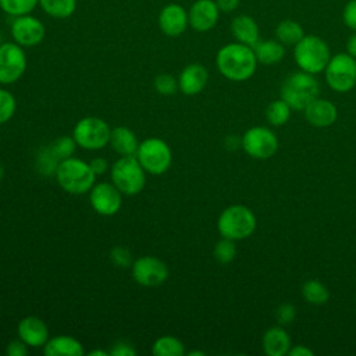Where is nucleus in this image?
Returning a JSON list of instances; mask_svg holds the SVG:
<instances>
[{
  "label": "nucleus",
  "mask_w": 356,
  "mask_h": 356,
  "mask_svg": "<svg viewBox=\"0 0 356 356\" xmlns=\"http://www.w3.org/2000/svg\"><path fill=\"white\" fill-rule=\"evenodd\" d=\"M216 65L220 74L227 79L242 82L256 72L257 60L250 46L235 42L222 46L217 51Z\"/></svg>",
  "instance_id": "1"
},
{
  "label": "nucleus",
  "mask_w": 356,
  "mask_h": 356,
  "mask_svg": "<svg viewBox=\"0 0 356 356\" xmlns=\"http://www.w3.org/2000/svg\"><path fill=\"white\" fill-rule=\"evenodd\" d=\"M54 175L61 189L71 195H83L96 184V174L90 164L74 156L61 160Z\"/></svg>",
  "instance_id": "2"
},
{
  "label": "nucleus",
  "mask_w": 356,
  "mask_h": 356,
  "mask_svg": "<svg viewBox=\"0 0 356 356\" xmlns=\"http://www.w3.org/2000/svg\"><path fill=\"white\" fill-rule=\"evenodd\" d=\"M320 86L313 74L296 71L286 76L281 86V99L291 110L303 111L314 99L318 97Z\"/></svg>",
  "instance_id": "3"
},
{
  "label": "nucleus",
  "mask_w": 356,
  "mask_h": 356,
  "mask_svg": "<svg viewBox=\"0 0 356 356\" xmlns=\"http://www.w3.org/2000/svg\"><path fill=\"white\" fill-rule=\"evenodd\" d=\"M293 57L298 67L309 74H320L325 70L331 51L324 39L316 35H305L293 49Z\"/></svg>",
  "instance_id": "4"
},
{
  "label": "nucleus",
  "mask_w": 356,
  "mask_h": 356,
  "mask_svg": "<svg viewBox=\"0 0 356 356\" xmlns=\"http://www.w3.org/2000/svg\"><path fill=\"white\" fill-rule=\"evenodd\" d=\"M111 182L127 196L140 193L146 185V171L136 156H120L110 167Z\"/></svg>",
  "instance_id": "5"
},
{
  "label": "nucleus",
  "mask_w": 356,
  "mask_h": 356,
  "mask_svg": "<svg viewBox=\"0 0 356 356\" xmlns=\"http://www.w3.org/2000/svg\"><path fill=\"white\" fill-rule=\"evenodd\" d=\"M217 229L222 238L234 241L245 239L256 229V216L246 206L232 204L218 216Z\"/></svg>",
  "instance_id": "6"
},
{
  "label": "nucleus",
  "mask_w": 356,
  "mask_h": 356,
  "mask_svg": "<svg viewBox=\"0 0 356 356\" xmlns=\"http://www.w3.org/2000/svg\"><path fill=\"white\" fill-rule=\"evenodd\" d=\"M135 156L145 171L152 175L164 174L172 163L171 147L160 138H147L142 140Z\"/></svg>",
  "instance_id": "7"
},
{
  "label": "nucleus",
  "mask_w": 356,
  "mask_h": 356,
  "mask_svg": "<svg viewBox=\"0 0 356 356\" xmlns=\"http://www.w3.org/2000/svg\"><path fill=\"white\" fill-rule=\"evenodd\" d=\"M110 134L111 128L99 117H83L72 129V138L76 145L85 150H100L106 147L110 140Z\"/></svg>",
  "instance_id": "8"
},
{
  "label": "nucleus",
  "mask_w": 356,
  "mask_h": 356,
  "mask_svg": "<svg viewBox=\"0 0 356 356\" xmlns=\"http://www.w3.org/2000/svg\"><path fill=\"white\" fill-rule=\"evenodd\" d=\"M324 74L332 90L339 93L349 92L356 85V58L348 53L331 56Z\"/></svg>",
  "instance_id": "9"
},
{
  "label": "nucleus",
  "mask_w": 356,
  "mask_h": 356,
  "mask_svg": "<svg viewBox=\"0 0 356 356\" xmlns=\"http://www.w3.org/2000/svg\"><path fill=\"white\" fill-rule=\"evenodd\" d=\"M26 54L15 42L0 44V83L11 85L17 82L26 71Z\"/></svg>",
  "instance_id": "10"
},
{
  "label": "nucleus",
  "mask_w": 356,
  "mask_h": 356,
  "mask_svg": "<svg viewBox=\"0 0 356 356\" xmlns=\"http://www.w3.org/2000/svg\"><path fill=\"white\" fill-rule=\"evenodd\" d=\"M241 146L250 157L266 160L278 150V138L266 127H253L243 134Z\"/></svg>",
  "instance_id": "11"
},
{
  "label": "nucleus",
  "mask_w": 356,
  "mask_h": 356,
  "mask_svg": "<svg viewBox=\"0 0 356 356\" xmlns=\"http://www.w3.org/2000/svg\"><path fill=\"white\" fill-rule=\"evenodd\" d=\"M132 278L136 284L154 288L168 278L167 264L156 256H142L132 263Z\"/></svg>",
  "instance_id": "12"
},
{
  "label": "nucleus",
  "mask_w": 356,
  "mask_h": 356,
  "mask_svg": "<svg viewBox=\"0 0 356 356\" xmlns=\"http://www.w3.org/2000/svg\"><path fill=\"white\" fill-rule=\"evenodd\" d=\"M89 202L97 214L111 217L122 206V192L113 182H97L89 191Z\"/></svg>",
  "instance_id": "13"
},
{
  "label": "nucleus",
  "mask_w": 356,
  "mask_h": 356,
  "mask_svg": "<svg viewBox=\"0 0 356 356\" xmlns=\"http://www.w3.org/2000/svg\"><path fill=\"white\" fill-rule=\"evenodd\" d=\"M46 35L44 25L36 17L29 14L15 17L11 24V36L15 43L22 47H33L39 44Z\"/></svg>",
  "instance_id": "14"
},
{
  "label": "nucleus",
  "mask_w": 356,
  "mask_h": 356,
  "mask_svg": "<svg viewBox=\"0 0 356 356\" xmlns=\"http://www.w3.org/2000/svg\"><path fill=\"white\" fill-rule=\"evenodd\" d=\"M159 28L160 31L171 38L179 36L185 32L189 25L188 11L178 3L165 4L159 14Z\"/></svg>",
  "instance_id": "15"
},
{
  "label": "nucleus",
  "mask_w": 356,
  "mask_h": 356,
  "mask_svg": "<svg viewBox=\"0 0 356 356\" xmlns=\"http://www.w3.org/2000/svg\"><path fill=\"white\" fill-rule=\"evenodd\" d=\"M218 15L220 10L216 0H196L188 11L189 25L197 32L213 29L218 21Z\"/></svg>",
  "instance_id": "16"
},
{
  "label": "nucleus",
  "mask_w": 356,
  "mask_h": 356,
  "mask_svg": "<svg viewBox=\"0 0 356 356\" xmlns=\"http://www.w3.org/2000/svg\"><path fill=\"white\" fill-rule=\"evenodd\" d=\"M17 332L18 338L22 339L29 348H43L50 338L46 323L36 316L24 317L17 325Z\"/></svg>",
  "instance_id": "17"
},
{
  "label": "nucleus",
  "mask_w": 356,
  "mask_h": 356,
  "mask_svg": "<svg viewBox=\"0 0 356 356\" xmlns=\"http://www.w3.org/2000/svg\"><path fill=\"white\" fill-rule=\"evenodd\" d=\"M209 79V72L204 65L199 63H192L184 67L178 76V89L188 96L200 93Z\"/></svg>",
  "instance_id": "18"
},
{
  "label": "nucleus",
  "mask_w": 356,
  "mask_h": 356,
  "mask_svg": "<svg viewBox=\"0 0 356 356\" xmlns=\"http://www.w3.org/2000/svg\"><path fill=\"white\" fill-rule=\"evenodd\" d=\"M307 122L317 128H325L337 121L338 111L334 103L325 99H314L305 110Z\"/></svg>",
  "instance_id": "19"
},
{
  "label": "nucleus",
  "mask_w": 356,
  "mask_h": 356,
  "mask_svg": "<svg viewBox=\"0 0 356 356\" xmlns=\"http://www.w3.org/2000/svg\"><path fill=\"white\" fill-rule=\"evenodd\" d=\"M83 353L82 343L70 335L50 337L43 345L44 356H82Z\"/></svg>",
  "instance_id": "20"
},
{
  "label": "nucleus",
  "mask_w": 356,
  "mask_h": 356,
  "mask_svg": "<svg viewBox=\"0 0 356 356\" xmlns=\"http://www.w3.org/2000/svg\"><path fill=\"white\" fill-rule=\"evenodd\" d=\"M231 32L236 42L248 44L250 47H253L260 39L257 22L246 14H241L232 19Z\"/></svg>",
  "instance_id": "21"
},
{
  "label": "nucleus",
  "mask_w": 356,
  "mask_h": 356,
  "mask_svg": "<svg viewBox=\"0 0 356 356\" xmlns=\"http://www.w3.org/2000/svg\"><path fill=\"white\" fill-rule=\"evenodd\" d=\"M136 134L128 127H115L111 129L108 145L120 156H134L139 147Z\"/></svg>",
  "instance_id": "22"
},
{
  "label": "nucleus",
  "mask_w": 356,
  "mask_h": 356,
  "mask_svg": "<svg viewBox=\"0 0 356 356\" xmlns=\"http://www.w3.org/2000/svg\"><path fill=\"white\" fill-rule=\"evenodd\" d=\"M263 350L268 356H284L288 355L291 349V338L288 332L277 325L268 328L263 335Z\"/></svg>",
  "instance_id": "23"
},
{
  "label": "nucleus",
  "mask_w": 356,
  "mask_h": 356,
  "mask_svg": "<svg viewBox=\"0 0 356 356\" xmlns=\"http://www.w3.org/2000/svg\"><path fill=\"white\" fill-rule=\"evenodd\" d=\"M252 49L254 51L257 63L264 64V65L277 64L285 56L284 44L274 39H267V40L259 39V42Z\"/></svg>",
  "instance_id": "24"
},
{
  "label": "nucleus",
  "mask_w": 356,
  "mask_h": 356,
  "mask_svg": "<svg viewBox=\"0 0 356 356\" xmlns=\"http://www.w3.org/2000/svg\"><path fill=\"white\" fill-rule=\"evenodd\" d=\"M274 32L277 40L288 46H295L305 36L302 25L295 19H282L277 24Z\"/></svg>",
  "instance_id": "25"
},
{
  "label": "nucleus",
  "mask_w": 356,
  "mask_h": 356,
  "mask_svg": "<svg viewBox=\"0 0 356 356\" xmlns=\"http://www.w3.org/2000/svg\"><path fill=\"white\" fill-rule=\"evenodd\" d=\"M152 353L154 356H184L185 346L181 339L172 335H163L153 342Z\"/></svg>",
  "instance_id": "26"
},
{
  "label": "nucleus",
  "mask_w": 356,
  "mask_h": 356,
  "mask_svg": "<svg viewBox=\"0 0 356 356\" xmlns=\"http://www.w3.org/2000/svg\"><path fill=\"white\" fill-rule=\"evenodd\" d=\"M39 6L50 17L64 19L74 14L76 0H39Z\"/></svg>",
  "instance_id": "27"
},
{
  "label": "nucleus",
  "mask_w": 356,
  "mask_h": 356,
  "mask_svg": "<svg viewBox=\"0 0 356 356\" xmlns=\"http://www.w3.org/2000/svg\"><path fill=\"white\" fill-rule=\"evenodd\" d=\"M302 295L307 303L317 306L324 305L330 298L327 286L317 280H307L302 286Z\"/></svg>",
  "instance_id": "28"
},
{
  "label": "nucleus",
  "mask_w": 356,
  "mask_h": 356,
  "mask_svg": "<svg viewBox=\"0 0 356 356\" xmlns=\"http://www.w3.org/2000/svg\"><path fill=\"white\" fill-rule=\"evenodd\" d=\"M60 161L61 160L54 154L51 147L47 146V147H42L39 150V153L36 154L35 167L39 174L47 177V175L56 174V170H57V165Z\"/></svg>",
  "instance_id": "29"
},
{
  "label": "nucleus",
  "mask_w": 356,
  "mask_h": 356,
  "mask_svg": "<svg viewBox=\"0 0 356 356\" xmlns=\"http://www.w3.org/2000/svg\"><path fill=\"white\" fill-rule=\"evenodd\" d=\"M291 117V107L282 99L271 102L266 108V118L271 125L281 127Z\"/></svg>",
  "instance_id": "30"
},
{
  "label": "nucleus",
  "mask_w": 356,
  "mask_h": 356,
  "mask_svg": "<svg viewBox=\"0 0 356 356\" xmlns=\"http://www.w3.org/2000/svg\"><path fill=\"white\" fill-rule=\"evenodd\" d=\"M38 4L39 0H0V8L11 17L31 14Z\"/></svg>",
  "instance_id": "31"
},
{
  "label": "nucleus",
  "mask_w": 356,
  "mask_h": 356,
  "mask_svg": "<svg viewBox=\"0 0 356 356\" xmlns=\"http://www.w3.org/2000/svg\"><path fill=\"white\" fill-rule=\"evenodd\" d=\"M214 259L221 263V264H228L231 263L235 256H236V245L234 239L229 238H222L220 239L216 245H214V250H213Z\"/></svg>",
  "instance_id": "32"
},
{
  "label": "nucleus",
  "mask_w": 356,
  "mask_h": 356,
  "mask_svg": "<svg viewBox=\"0 0 356 356\" xmlns=\"http://www.w3.org/2000/svg\"><path fill=\"white\" fill-rule=\"evenodd\" d=\"M17 110V100L14 95L6 89H0V125L13 118Z\"/></svg>",
  "instance_id": "33"
},
{
  "label": "nucleus",
  "mask_w": 356,
  "mask_h": 356,
  "mask_svg": "<svg viewBox=\"0 0 356 356\" xmlns=\"http://www.w3.org/2000/svg\"><path fill=\"white\" fill-rule=\"evenodd\" d=\"M76 142L72 136H60L57 138L51 145V150L54 152V154L60 159V160H64V159H68L74 154L75 149H76Z\"/></svg>",
  "instance_id": "34"
},
{
  "label": "nucleus",
  "mask_w": 356,
  "mask_h": 356,
  "mask_svg": "<svg viewBox=\"0 0 356 356\" xmlns=\"http://www.w3.org/2000/svg\"><path fill=\"white\" fill-rule=\"evenodd\" d=\"M154 89L157 93L170 96L178 90V79H175L171 74H159L154 78Z\"/></svg>",
  "instance_id": "35"
},
{
  "label": "nucleus",
  "mask_w": 356,
  "mask_h": 356,
  "mask_svg": "<svg viewBox=\"0 0 356 356\" xmlns=\"http://www.w3.org/2000/svg\"><path fill=\"white\" fill-rule=\"evenodd\" d=\"M110 260L115 267H120V268H127L132 266L131 252L125 246H120V245L114 246L110 252Z\"/></svg>",
  "instance_id": "36"
},
{
  "label": "nucleus",
  "mask_w": 356,
  "mask_h": 356,
  "mask_svg": "<svg viewBox=\"0 0 356 356\" xmlns=\"http://www.w3.org/2000/svg\"><path fill=\"white\" fill-rule=\"evenodd\" d=\"M296 317V309L291 303H282L275 310V320L280 325L291 324Z\"/></svg>",
  "instance_id": "37"
},
{
  "label": "nucleus",
  "mask_w": 356,
  "mask_h": 356,
  "mask_svg": "<svg viewBox=\"0 0 356 356\" xmlns=\"http://www.w3.org/2000/svg\"><path fill=\"white\" fill-rule=\"evenodd\" d=\"M342 19L345 25L356 32V0H349L342 11Z\"/></svg>",
  "instance_id": "38"
},
{
  "label": "nucleus",
  "mask_w": 356,
  "mask_h": 356,
  "mask_svg": "<svg viewBox=\"0 0 356 356\" xmlns=\"http://www.w3.org/2000/svg\"><path fill=\"white\" fill-rule=\"evenodd\" d=\"M28 352H29V346L19 338L10 341L6 349V353L8 356H26Z\"/></svg>",
  "instance_id": "39"
},
{
  "label": "nucleus",
  "mask_w": 356,
  "mask_h": 356,
  "mask_svg": "<svg viewBox=\"0 0 356 356\" xmlns=\"http://www.w3.org/2000/svg\"><path fill=\"white\" fill-rule=\"evenodd\" d=\"M135 355H136L135 348L131 343L122 342V341L114 343L110 350V356H135Z\"/></svg>",
  "instance_id": "40"
},
{
  "label": "nucleus",
  "mask_w": 356,
  "mask_h": 356,
  "mask_svg": "<svg viewBox=\"0 0 356 356\" xmlns=\"http://www.w3.org/2000/svg\"><path fill=\"white\" fill-rule=\"evenodd\" d=\"M89 164H90V167H92V170H93V172L96 174V175H103L107 170H108V163H107V160L104 159V157H93L90 161H89Z\"/></svg>",
  "instance_id": "41"
},
{
  "label": "nucleus",
  "mask_w": 356,
  "mask_h": 356,
  "mask_svg": "<svg viewBox=\"0 0 356 356\" xmlns=\"http://www.w3.org/2000/svg\"><path fill=\"white\" fill-rule=\"evenodd\" d=\"M216 3L218 10L222 13H231L239 6V0H216Z\"/></svg>",
  "instance_id": "42"
},
{
  "label": "nucleus",
  "mask_w": 356,
  "mask_h": 356,
  "mask_svg": "<svg viewBox=\"0 0 356 356\" xmlns=\"http://www.w3.org/2000/svg\"><path fill=\"white\" fill-rule=\"evenodd\" d=\"M289 356H313L314 352L305 345H295L288 352Z\"/></svg>",
  "instance_id": "43"
},
{
  "label": "nucleus",
  "mask_w": 356,
  "mask_h": 356,
  "mask_svg": "<svg viewBox=\"0 0 356 356\" xmlns=\"http://www.w3.org/2000/svg\"><path fill=\"white\" fill-rule=\"evenodd\" d=\"M346 53L356 58V32L353 35H350L346 42Z\"/></svg>",
  "instance_id": "44"
},
{
  "label": "nucleus",
  "mask_w": 356,
  "mask_h": 356,
  "mask_svg": "<svg viewBox=\"0 0 356 356\" xmlns=\"http://www.w3.org/2000/svg\"><path fill=\"white\" fill-rule=\"evenodd\" d=\"M88 356H110V352L102 350V349H95V350H90L88 353Z\"/></svg>",
  "instance_id": "45"
},
{
  "label": "nucleus",
  "mask_w": 356,
  "mask_h": 356,
  "mask_svg": "<svg viewBox=\"0 0 356 356\" xmlns=\"http://www.w3.org/2000/svg\"><path fill=\"white\" fill-rule=\"evenodd\" d=\"M186 355L188 356H204V352H202V350H191Z\"/></svg>",
  "instance_id": "46"
},
{
  "label": "nucleus",
  "mask_w": 356,
  "mask_h": 356,
  "mask_svg": "<svg viewBox=\"0 0 356 356\" xmlns=\"http://www.w3.org/2000/svg\"><path fill=\"white\" fill-rule=\"evenodd\" d=\"M4 172H6V171H4V167H3V164L0 163V182H1V179L4 178Z\"/></svg>",
  "instance_id": "47"
},
{
  "label": "nucleus",
  "mask_w": 356,
  "mask_h": 356,
  "mask_svg": "<svg viewBox=\"0 0 356 356\" xmlns=\"http://www.w3.org/2000/svg\"><path fill=\"white\" fill-rule=\"evenodd\" d=\"M0 44H1V38H0Z\"/></svg>",
  "instance_id": "48"
}]
</instances>
